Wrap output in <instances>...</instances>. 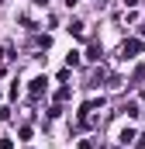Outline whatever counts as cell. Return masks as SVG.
I'll use <instances>...</instances> for the list:
<instances>
[{
	"label": "cell",
	"instance_id": "obj_1",
	"mask_svg": "<svg viewBox=\"0 0 145 149\" xmlns=\"http://www.w3.org/2000/svg\"><path fill=\"white\" fill-rule=\"evenodd\" d=\"M135 52H142V42H135V38H131V42H124V45H121V56H124V59H135Z\"/></svg>",
	"mask_w": 145,
	"mask_h": 149
},
{
	"label": "cell",
	"instance_id": "obj_2",
	"mask_svg": "<svg viewBox=\"0 0 145 149\" xmlns=\"http://www.w3.org/2000/svg\"><path fill=\"white\" fill-rule=\"evenodd\" d=\"M86 59H100V45H97V42L90 45V52H86Z\"/></svg>",
	"mask_w": 145,
	"mask_h": 149
},
{
	"label": "cell",
	"instance_id": "obj_3",
	"mask_svg": "<svg viewBox=\"0 0 145 149\" xmlns=\"http://www.w3.org/2000/svg\"><path fill=\"white\" fill-rule=\"evenodd\" d=\"M69 35H76V38L83 35V24H79V21H72V24H69Z\"/></svg>",
	"mask_w": 145,
	"mask_h": 149
},
{
	"label": "cell",
	"instance_id": "obj_4",
	"mask_svg": "<svg viewBox=\"0 0 145 149\" xmlns=\"http://www.w3.org/2000/svg\"><path fill=\"white\" fill-rule=\"evenodd\" d=\"M41 87H45V80H41V76H38L35 83H31V94H35V97H38V94H41Z\"/></svg>",
	"mask_w": 145,
	"mask_h": 149
}]
</instances>
